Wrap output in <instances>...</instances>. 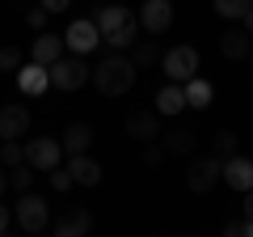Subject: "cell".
I'll return each mask as SVG.
<instances>
[{"mask_svg": "<svg viewBox=\"0 0 253 237\" xmlns=\"http://www.w3.org/2000/svg\"><path fill=\"white\" fill-rule=\"evenodd\" d=\"M135 81H139V68H135V59H131L126 51L106 55V59L93 68V85H97V93H106V98H123V93H131Z\"/></svg>", "mask_w": 253, "mask_h": 237, "instance_id": "6da1fadb", "label": "cell"}, {"mask_svg": "<svg viewBox=\"0 0 253 237\" xmlns=\"http://www.w3.org/2000/svg\"><path fill=\"white\" fill-rule=\"evenodd\" d=\"M89 76H93V68L84 64L81 55H68V59H55L51 64V85L55 89H63V93H76V89H84L89 85Z\"/></svg>", "mask_w": 253, "mask_h": 237, "instance_id": "7a4b0ae2", "label": "cell"}, {"mask_svg": "<svg viewBox=\"0 0 253 237\" xmlns=\"http://www.w3.org/2000/svg\"><path fill=\"white\" fill-rule=\"evenodd\" d=\"M161 68H165V76H169V81L186 85L190 76H199V51H194L190 43H177V47H169V51H165Z\"/></svg>", "mask_w": 253, "mask_h": 237, "instance_id": "3957f363", "label": "cell"}, {"mask_svg": "<svg viewBox=\"0 0 253 237\" xmlns=\"http://www.w3.org/2000/svg\"><path fill=\"white\" fill-rule=\"evenodd\" d=\"M13 216H17V225L26 229V233H42V229H51V208H46V199L34 195V191H21Z\"/></svg>", "mask_w": 253, "mask_h": 237, "instance_id": "277c9868", "label": "cell"}, {"mask_svg": "<svg viewBox=\"0 0 253 237\" xmlns=\"http://www.w3.org/2000/svg\"><path fill=\"white\" fill-rule=\"evenodd\" d=\"M219 174H224V161H219L215 153L194 157V161H190V170H186V186H190L194 195H207L211 186L219 182Z\"/></svg>", "mask_w": 253, "mask_h": 237, "instance_id": "5b68a950", "label": "cell"}, {"mask_svg": "<svg viewBox=\"0 0 253 237\" xmlns=\"http://www.w3.org/2000/svg\"><path fill=\"white\" fill-rule=\"evenodd\" d=\"M63 157V144L55 136H38V140H26V161L34 165L38 174H51Z\"/></svg>", "mask_w": 253, "mask_h": 237, "instance_id": "8992f818", "label": "cell"}, {"mask_svg": "<svg viewBox=\"0 0 253 237\" xmlns=\"http://www.w3.org/2000/svg\"><path fill=\"white\" fill-rule=\"evenodd\" d=\"M139 26H144L152 38H161L165 30L173 26V0H144V9H139Z\"/></svg>", "mask_w": 253, "mask_h": 237, "instance_id": "52a82bcc", "label": "cell"}, {"mask_svg": "<svg viewBox=\"0 0 253 237\" xmlns=\"http://www.w3.org/2000/svg\"><path fill=\"white\" fill-rule=\"evenodd\" d=\"M17 89L26 93V98H38V93L51 89V68L38 64V59H26V64L17 68Z\"/></svg>", "mask_w": 253, "mask_h": 237, "instance_id": "ba28073f", "label": "cell"}, {"mask_svg": "<svg viewBox=\"0 0 253 237\" xmlns=\"http://www.w3.org/2000/svg\"><path fill=\"white\" fill-rule=\"evenodd\" d=\"M219 182H228V191H253V161L249 157H224V174H219Z\"/></svg>", "mask_w": 253, "mask_h": 237, "instance_id": "9c48e42d", "label": "cell"}, {"mask_svg": "<svg viewBox=\"0 0 253 237\" xmlns=\"http://www.w3.org/2000/svg\"><path fill=\"white\" fill-rule=\"evenodd\" d=\"M101 43V30H97V21H72L68 26V34H63V47H72V55H89L93 47Z\"/></svg>", "mask_w": 253, "mask_h": 237, "instance_id": "30bf717a", "label": "cell"}, {"mask_svg": "<svg viewBox=\"0 0 253 237\" xmlns=\"http://www.w3.org/2000/svg\"><path fill=\"white\" fill-rule=\"evenodd\" d=\"M249 51H253V34L245 26H228L219 38V55L224 59H249Z\"/></svg>", "mask_w": 253, "mask_h": 237, "instance_id": "8fae6325", "label": "cell"}, {"mask_svg": "<svg viewBox=\"0 0 253 237\" xmlns=\"http://www.w3.org/2000/svg\"><path fill=\"white\" fill-rule=\"evenodd\" d=\"M51 229H55V237H84L93 229V212L89 208H68Z\"/></svg>", "mask_w": 253, "mask_h": 237, "instance_id": "7c38bea8", "label": "cell"}, {"mask_svg": "<svg viewBox=\"0 0 253 237\" xmlns=\"http://www.w3.org/2000/svg\"><path fill=\"white\" fill-rule=\"evenodd\" d=\"M126 136H135V140H161V115L152 110H135V115H126Z\"/></svg>", "mask_w": 253, "mask_h": 237, "instance_id": "4fadbf2b", "label": "cell"}, {"mask_svg": "<svg viewBox=\"0 0 253 237\" xmlns=\"http://www.w3.org/2000/svg\"><path fill=\"white\" fill-rule=\"evenodd\" d=\"M68 174H72L76 186H97L101 182V165L89 153H68Z\"/></svg>", "mask_w": 253, "mask_h": 237, "instance_id": "5bb4252c", "label": "cell"}, {"mask_svg": "<svg viewBox=\"0 0 253 237\" xmlns=\"http://www.w3.org/2000/svg\"><path fill=\"white\" fill-rule=\"evenodd\" d=\"M26 127H30L26 106H0V140H21Z\"/></svg>", "mask_w": 253, "mask_h": 237, "instance_id": "9a60e30c", "label": "cell"}, {"mask_svg": "<svg viewBox=\"0 0 253 237\" xmlns=\"http://www.w3.org/2000/svg\"><path fill=\"white\" fill-rule=\"evenodd\" d=\"M181 110H186V85H177V81L161 85V93H156V115L173 118V115H181Z\"/></svg>", "mask_w": 253, "mask_h": 237, "instance_id": "2e32d148", "label": "cell"}, {"mask_svg": "<svg viewBox=\"0 0 253 237\" xmlns=\"http://www.w3.org/2000/svg\"><path fill=\"white\" fill-rule=\"evenodd\" d=\"M59 55H63V38L59 34H46V30L34 38V47H30V59H38V64H46V68H51Z\"/></svg>", "mask_w": 253, "mask_h": 237, "instance_id": "e0dca14e", "label": "cell"}, {"mask_svg": "<svg viewBox=\"0 0 253 237\" xmlns=\"http://www.w3.org/2000/svg\"><path fill=\"white\" fill-rule=\"evenodd\" d=\"M59 144H63V153H89V144H93V127H89V123H72V127H63Z\"/></svg>", "mask_w": 253, "mask_h": 237, "instance_id": "ac0fdd59", "label": "cell"}, {"mask_svg": "<svg viewBox=\"0 0 253 237\" xmlns=\"http://www.w3.org/2000/svg\"><path fill=\"white\" fill-rule=\"evenodd\" d=\"M211 98H215V89H211V81H203V76H190L186 81V106L194 110H207Z\"/></svg>", "mask_w": 253, "mask_h": 237, "instance_id": "d6986e66", "label": "cell"}, {"mask_svg": "<svg viewBox=\"0 0 253 237\" xmlns=\"http://www.w3.org/2000/svg\"><path fill=\"white\" fill-rule=\"evenodd\" d=\"M93 21H97V30H101V34H110V30L126 26V21H135V17H131V9H126V4H106V9H101Z\"/></svg>", "mask_w": 253, "mask_h": 237, "instance_id": "ffe728a7", "label": "cell"}, {"mask_svg": "<svg viewBox=\"0 0 253 237\" xmlns=\"http://www.w3.org/2000/svg\"><path fill=\"white\" fill-rule=\"evenodd\" d=\"M131 59H135V68H152L156 59H161V51H156L152 38H135V51H131Z\"/></svg>", "mask_w": 253, "mask_h": 237, "instance_id": "44dd1931", "label": "cell"}, {"mask_svg": "<svg viewBox=\"0 0 253 237\" xmlns=\"http://www.w3.org/2000/svg\"><path fill=\"white\" fill-rule=\"evenodd\" d=\"M26 161V144L21 140H0V165L4 170H13V165Z\"/></svg>", "mask_w": 253, "mask_h": 237, "instance_id": "7402d4cb", "label": "cell"}, {"mask_svg": "<svg viewBox=\"0 0 253 237\" xmlns=\"http://www.w3.org/2000/svg\"><path fill=\"white\" fill-rule=\"evenodd\" d=\"M249 9H253V0H215V13L224 21H241Z\"/></svg>", "mask_w": 253, "mask_h": 237, "instance_id": "603a6c76", "label": "cell"}, {"mask_svg": "<svg viewBox=\"0 0 253 237\" xmlns=\"http://www.w3.org/2000/svg\"><path fill=\"white\" fill-rule=\"evenodd\" d=\"M165 140V153H190V148H194V136H190L186 127H173L169 136H161Z\"/></svg>", "mask_w": 253, "mask_h": 237, "instance_id": "cb8c5ba5", "label": "cell"}, {"mask_svg": "<svg viewBox=\"0 0 253 237\" xmlns=\"http://www.w3.org/2000/svg\"><path fill=\"white\" fill-rule=\"evenodd\" d=\"M30 182H34V165H30V161H21V165H13V170H9V186H13V191H30Z\"/></svg>", "mask_w": 253, "mask_h": 237, "instance_id": "d4e9b609", "label": "cell"}, {"mask_svg": "<svg viewBox=\"0 0 253 237\" xmlns=\"http://www.w3.org/2000/svg\"><path fill=\"white\" fill-rule=\"evenodd\" d=\"M236 144H241V140H236V131H215V140H211V153L224 161V157L236 153Z\"/></svg>", "mask_w": 253, "mask_h": 237, "instance_id": "484cf974", "label": "cell"}, {"mask_svg": "<svg viewBox=\"0 0 253 237\" xmlns=\"http://www.w3.org/2000/svg\"><path fill=\"white\" fill-rule=\"evenodd\" d=\"M21 64H26L21 47H0V72H17Z\"/></svg>", "mask_w": 253, "mask_h": 237, "instance_id": "4316f807", "label": "cell"}, {"mask_svg": "<svg viewBox=\"0 0 253 237\" xmlns=\"http://www.w3.org/2000/svg\"><path fill=\"white\" fill-rule=\"evenodd\" d=\"M51 186H55L59 195H63V191H72V186H76V182H72V174H68V165H55V170H51Z\"/></svg>", "mask_w": 253, "mask_h": 237, "instance_id": "83f0119b", "label": "cell"}, {"mask_svg": "<svg viewBox=\"0 0 253 237\" xmlns=\"http://www.w3.org/2000/svg\"><path fill=\"white\" fill-rule=\"evenodd\" d=\"M46 17H51V13H46L42 4H34V9L26 13V26H30V30H38V34H42V30H46Z\"/></svg>", "mask_w": 253, "mask_h": 237, "instance_id": "f1b7e54d", "label": "cell"}, {"mask_svg": "<svg viewBox=\"0 0 253 237\" xmlns=\"http://www.w3.org/2000/svg\"><path fill=\"white\" fill-rule=\"evenodd\" d=\"M224 233H228V237H253V220H245V216H241V220H228Z\"/></svg>", "mask_w": 253, "mask_h": 237, "instance_id": "f546056e", "label": "cell"}, {"mask_svg": "<svg viewBox=\"0 0 253 237\" xmlns=\"http://www.w3.org/2000/svg\"><path fill=\"white\" fill-rule=\"evenodd\" d=\"M165 161V144H152L148 140V148H144V165H161Z\"/></svg>", "mask_w": 253, "mask_h": 237, "instance_id": "4dcf8cb0", "label": "cell"}, {"mask_svg": "<svg viewBox=\"0 0 253 237\" xmlns=\"http://www.w3.org/2000/svg\"><path fill=\"white\" fill-rule=\"evenodd\" d=\"M38 4H42L46 13H68L72 9V0H38Z\"/></svg>", "mask_w": 253, "mask_h": 237, "instance_id": "1f68e13d", "label": "cell"}, {"mask_svg": "<svg viewBox=\"0 0 253 237\" xmlns=\"http://www.w3.org/2000/svg\"><path fill=\"white\" fill-rule=\"evenodd\" d=\"M241 216L253 220V191H245V203H241Z\"/></svg>", "mask_w": 253, "mask_h": 237, "instance_id": "d6a6232c", "label": "cell"}, {"mask_svg": "<svg viewBox=\"0 0 253 237\" xmlns=\"http://www.w3.org/2000/svg\"><path fill=\"white\" fill-rule=\"evenodd\" d=\"M9 225H13V212L0 203V233H9Z\"/></svg>", "mask_w": 253, "mask_h": 237, "instance_id": "836d02e7", "label": "cell"}, {"mask_svg": "<svg viewBox=\"0 0 253 237\" xmlns=\"http://www.w3.org/2000/svg\"><path fill=\"white\" fill-rule=\"evenodd\" d=\"M9 191V170H4V165H0V195Z\"/></svg>", "mask_w": 253, "mask_h": 237, "instance_id": "e575fe53", "label": "cell"}, {"mask_svg": "<svg viewBox=\"0 0 253 237\" xmlns=\"http://www.w3.org/2000/svg\"><path fill=\"white\" fill-rule=\"evenodd\" d=\"M241 26L249 30V34H253V9H249V13H245V17H241Z\"/></svg>", "mask_w": 253, "mask_h": 237, "instance_id": "d590c367", "label": "cell"}]
</instances>
